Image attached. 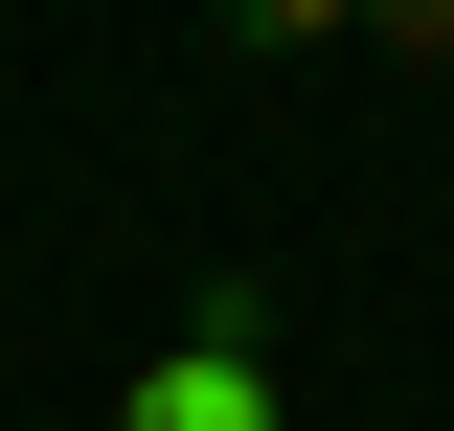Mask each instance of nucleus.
<instances>
[{"label": "nucleus", "instance_id": "nucleus-1", "mask_svg": "<svg viewBox=\"0 0 454 431\" xmlns=\"http://www.w3.org/2000/svg\"><path fill=\"white\" fill-rule=\"evenodd\" d=\"M114 431H273V364H137Z\"/></svg>", "mask_w": 454, "mask_h": 431}]
</instances>
